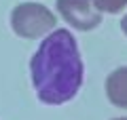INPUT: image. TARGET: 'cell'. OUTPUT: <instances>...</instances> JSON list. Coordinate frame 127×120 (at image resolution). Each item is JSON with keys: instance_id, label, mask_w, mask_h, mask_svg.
<instances>
[{"instance_id": "6da1fadb", "label": "cell", "mask_w": 127, "mask_h": 120, "mask_svg": "<svg viewBox=\"0 0 127 120\" xmlns=\"http://www.w3.org/2000/svg\"><path fill=\"white\" fill-rule=\"evenodd\" d=\"M36 97L47 105H62L83 86V59L72 32L55 30L40 42L30 61Z\"/></svg>"}, {"instance_id": "7a4b0ae2", "label": "cell", "mask_w": 127, "mask_h": 120, "mask_svg": "<svg viewBox=\"0 0 127 120\" xmlns=\"http://www.w3.org/2000/svg\"><path fill=\"white\" fill-rule=\"evenodd\" d=\"M57 23L55 15L38 2H21L11 13V27L19 38L34 40L51 32Z\"/></svg>"}, {"instance_id": "3957f363", "label": "cell", "mask_w": 127, "mask_h": 120, "mask_svg": "<svg viewBox=\"0 0 127 120\" xmlns=\"http://www.w3.org/2000/svg\"><path fill=\"white\" fill-rule=\"evenodd\" d=\"M57 11L64 21L81 32H89L102 23V13L91 0H57Z\"/></svg>"}, {"instance_id": "277c9868", "label": "cell", "mask_w": 127, "mask_h": 120, "mask_svg": "<svg viewBox=\"0 0 127 120\" xmlns=\"http://www.w3.org/2000/svg\"><path fill=\"white\" fill-rule=\"evenodd\" d=\"M106 97L112 105L117 107H127V65L117 67L114 72H110L106 78Z\"/></svg>"}, {"instance_id": "5b68a950", "label": "cell", "mask_w": 127, "mask_h": 120, "mask_svg": "<svg viewBox=\"0 0 127 120\" xmlns=\"http://www.w3.org/2000/svg\"><path fill=\"white\" fill-rule=\"evenodd\" d=\"M93 6L100 13H121L127 6V0H93Z\"/></svg>"}, {"instance_id": "8992f818", "label": "cell", "mask_w": 127, "mask_h": 120, "mask_svg": "<svg viewBox=\"0 0 127 120\" xmlns=\"http://www.w3.org/2000/svg\"><path fill=\"white\" fill-rule=\"evenodd\" d=\"M121 30H123V34L127 36V13H125V17L121 19Z\"/></svg>"}, {"instance_id": "52a82bcc", "label": "cell", "mask_w": 127, "mask_h": 120, "mask_svg": "<svg viewBox=\"0 0 127 120\" xmlns=\"http://www.w3.org/2000/svg\"><path fill=\"white\" fill-rule=\"evenodd\" d=\"M114 120H127V116H123V118H114Z\"/></svg>"}]
</instances>
